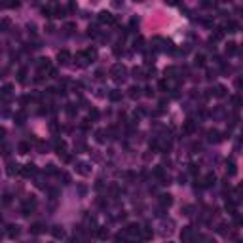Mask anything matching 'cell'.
Masks as SVG:
<instances>
[{"label": "cell", "mask_w": 243, "mask_h": 243, "mask_svg": "<svg viewBox=\"0 0 243 243\" xmlns=\"http://www.w3.org/2000/svg\"><path fill=\"white\" fill-rule=\"evenodd\" d=\"M99 23H106V25H116L118 23V19L114 17L112 14H108V12H101L99 14Z\"/></svg>", "instance_id": "1"}, {"label": "cell", "mask_w": 243, "mask_h": 243, "mask_svg": "<svg viewBox=\"0 0 243 243\" xmlns=\"http://www.w3.org/2000/svg\"><path fill=\"white\" fill-rule=\"evenodd\" d=\"M124 72H125V67H124V65H114V67H112V70H110V74H112L116 80L124 78Z\"/></svg>", "instance_id": "2"}, {"label": "cell", "mask_w": 243, "mask_h": 243, "mask_svg": "<svg viewBox=\"0 0 243 243\" xmlns=\"http://www.w3.org/2000/svg\"><path fill=\"white\" fill-rule=\"evenodd\" d=\"M76 171H78L80 175H89V163H86V161H80L78 165H76Z\"/></svg>", "instance_id": "3"}, {"label": "cell", "mask_w": 243, "mask_h": 243, "mask_svg": "<svg viewBox=\"0 0 243 243\" xmlns=\"http://www.w3.org/2000/svg\"><path fill=\"white\" fill-rule=\"evenodd\" d=\"M34 207H36V201H34V199H27V201L23 203V213H25V215H29Z\"/></svg>", "instance_id": "4"}, {"label": "cell", "mask_w": 243, "mask_h": 243, "mask_svg": "<svg viewBox=\"0 0 243 243\" xmlns=\"http://www.w3.org/2000/svg\"><path fill=\"white\" fill-rule=\"evenodd\" d=\"M21 173H23L25 177H31V175H34V173H36V167H34L32 163H27V165L23 167V169H21Z\"/></svg>", "instance_id": "5"}, {"label": "cell", "mask_w": 243, "mask_h": 243, "mask_svg": "<svg viewBox=\"0 0 243 243\" xmlns=\"http://www.w3.org/2000/svg\"><path fill=\"white\" fill-rule=\"evenodd\" d=\"M224 38V29H215V32H213V36H211V40L213 42H216V40H222Z\"/></svg>", "instance_id": "6"}, {"label": "cell", "mask_w": 243, "mask_h": 243, "mask_svg": "<svg viewBox=\"0 0 243 243\" xmlns=\"http://www.w3.org/2000/svg\"><path fill=\"white\" fill-rule=\"evenodd\" d=\"M194 127H196V125H194L192 120H186V122H184V125H182V131H184V133H192Z\"/></svg>", "instance_id": "7"}, {"label": "cell", "mask_w": 243, "mask_h": 243, "mask_svg": "<svg viewBox=\"0 0 243 243\" xmlns=\"http://www.w3.org/2000/svg\"><path fill=\"white\" fill-rule=\"evenodd\" d=\"M57 59H59V63H67V61L70 59V53L67 50H63V51H59V55H57Z\"/></svg>", "instance_id": "8"}, {"label": "cell", "mask_w": 243, "mask_h": 243, "mask_svg": "<svg viewBox=\"0 0 243 243\" xmlns=\"http://www.w3.org/2000/svg\"><path fill=\"white\" fill-rule=\"evenodd\" d=\"M108 99L110 101H120V99H122V91H118V89H112V91L108 93Z\"/></svg>", "instance_id": "9"}, {"label": "cell", "mask_w": 243, "mask_h": 243, "mask_svg": "<svg viewBox=\"0 0 243 243\" xmlns=\"http://www.w3.org/2000/svg\"><path fill=\"white\" fill-rule=\"evenodd\" d=\"M160 203H161V205H167V207H169L171 203H173V197H171L169 194H163V196H160Z\"/></svg>", "instance_id": "10"}, {"label": "cell", "mask_w": 243, "mask_h": 243, "mask_svg": "<svg viewBox=\"0 0 243 243\" xmlns=\"http://www.w3.org/2000/svg\"><path fill=\"white\" fill-rule=\"evenodd\" d=\"M125 232H127V234H131V236H139V232H141V228H139L137 224H129L127 228H125Z\"/></svg>", "instance_id": "11"}, {"label": "cell", "mask_w": 243, "mask_h": 243, "mask_svg": "<svg viewBox=\"0 0 243 243\" xmlns=\"http://www.w3.org/2000/svg\"><path fill=\"white\" fill-rule=\"evenodd\" d=\"M190 238H192V228H190V226H186V228L182 230V234H180V239H184V241H188Z\"/></svg>", "instance_id": "12"}, {"label": "cell", "mask_w": 243, "mask_h": 243, "mask_svg": "<svg viewBox=\"0 0 243 243\" xmlns=\"http://www.w3.org/2000/svg\"><path fill=\"white\" fill-rule=\"evenodd\" d=\"M42 230H44V226L40 224V222H34V224L31 226V234H34V236H38L42 232Z\"/></svg>", "instance_id": "13"}, {"label": "cell", "mask_w": 243, "mask_h": 243, "mask_svg": "<svg viewBox=\"0 0 243 243\" xmlns=\"http://www.w3.org/2000/svg\"><path fill=\"white\" fill-rule=\"evenodd\" d=\"M17 150H19V154H27V152L31 150V144H29V142H19Z\"/></svg>", "instance_id": "14"}, {"label": "cell", "mask_w": 243, "mask_h": 243, "mask_svg": "<svg viewBox=\"0 0 243 243\" xmlns=\"http://www.w3.org/2000/svg\"><path fill=\"white\" fill-rule=\"evenodd\" d=\"M51 234H53V238H55V239H61V238H65V232L59 228V226H55V228L51 230Z\"/></svg>", "instance_id": "15"}, {"label": "cell", "mask_w": 243, "mask_h": 243, "mask_svg": "<svg viewBox=\"0 0 243 243\" xmlns=\"http://www.w3.org/2000/svg\"><path fill=\"white\" fill-rule=\"evenodd\" d=\"M215 175H213V173H209V175H207V177H205V180H203V186H211V184H215Z\"/></svg>", "instance_id": "16"}, {"label": "cell", "mask_w": 243, "mask_h": 243, "mask_svg": "<svg viewBox=\"0 0 243 243\" xmlns=\"http://www.w3.org/2000/svg\"><path fill=\"white\" fill-rule=\"evenodd\" d=\"M236 51H238L236 44H234V42H228V46H226V53H228V55H234Z\"/></svg>", "instance_id": "17"}, {"label": "cell", "mask_w": 243, "mask_h": 243, "mask_svg": "<svg viewBox=\"0 0 243 243\" xmlns=\"http://www.w3.org/2000/svg\"><path fill=\"white\" fill-rule=\"evenodd\" d=\"M12 89H14V86H12V84H4V87H2V95H4V99L10 95V93H12Z\"/></svg>", "instance_id": "18"}, {"label": "cell", "mask_w": 243, "mask_h": 243, "mask_svg": "<svg viewBox=\"0 0 243 243\" xmlns=\"http://www.w3.org/2000/svg\"><path fill=\"white\" fill-rule=\"evenodd\" d=\"M215 95L216 97H224L226 95V87L224 86H216L215 87Z\"/></svg>", "instance_id": "19"}, {"label": "cell", "mask_w": 243, "mask_h": 243, "mask_svg": "<svg viewBox=\"0 0 243 243\" xmlns=\"http://www.w3.org/2000/svg\"><path fill=\"white\" fill-rule=\"evenodd\" d=\"M226 29H230V32H238V23H236V21H228V23H226Z\"/></svg>", "instance_id": "20"}, {"label": "cell", "mask_w": 243, "mask_h": 243, "mask_svg": "<svg viewBox=\"0 0 243 243\" xmlns=\"http://www.w3.org/2000/svg\"><path fill=\"white\" fill-rule=\"evenodd\" d=\"M25 76H27V69H19V72H17V80H19V82H25Z\"/></svg>", "instance_id": "21"}, {"label": "cell", "mask_w": 243, "mask_h": 243, "mask_svg": "<svg viewBox=\"0 0 243 243\" xmlns=\"http://www.w3.org/2000/svg\"><path fill=\"white\" fill-rule=\"evenodd\" d=\"M216 4H218V0H203V6H205V8H215Z\"/></svg>", "instance_id": "22"}, {"label": "cell", "mask_w": 243, "mask_h": 243, "mask_svg": "<svg viewBox=\"0 0 243 243\" xmlns=\"http://www.w3.org/2000/svg\"><path fill=\"white\" fill-rule=\"evenodd\" d=\"M65 14H67L65 8H55V15H53V17H65Z\"/></svg>", "instance_id": "23"}, {"label": "cell", "mask_w": 243, "mask_h": 243, "mask_svg": "<svg viewBox=\"0 0 243 243\" xmlns=\"http://www.w3.org/2000/svg\"><path fill=\"white\" fill-rule=\"evenodd\" d=\"M196 65L197 67H203V65H205V57H203V55H196Z\"/></svg>", "instance_id": "24"}, {"label": "cell", "mask_w": 243, "mask_h": 243, "mask_svg": "<svg viewBox=\"0 0 243 243\" xmlns=\"http://www.w3.org/2000/svg\"><path fill=\"white\" fill-rule=\"evenodd\" d=\"M139 91H141V89H139V87H129V95H131V97H133V99H135V97H139Z\"/></svg>", "instance_id": "25"}, {"label": "cell", "mask_w": 243, "mask_h": 243, "mask_svg": "<svg viewBox=\"0 0 243 243\" xmlns=\"http://www.w3.org/2000/svg\"><path fill=\"white\" fill-rule=\"evenodd\" d=\"M142 238H144V239H150V238H152V230L142 228Z\"/></svg>", "instance_id": "26"}, {"label": "cell", "mask_w": 243, "mask_h": 243, "mask_svg": "<svg viewBox=\"0 0 243 243\" xmlns=\"http://www.w3.org/2000/svg\"><path fill=\"white\" fill-rule=\"evenodd\" d=\"M228 173L236 175V163H234V161H228Z\"/></svg>", "instance_id": "27"}, {"label": "cell", "mask_w": 243, "mask_h": 243, "mask_svg": "<svg viewBox=\"0 0 243 243\" xmlns=\"http://www.w3.org/2000/svg\"><path fill=\"white\" fill-rule=\"evenodd\" d=\"M97 141H99V142H103V141H105V131H103V129H99V131H97Z\"/></svg>", "instance_id": "28"}, {"label": "cell", "mask_w": 243, "mask_h": 243, "mask_svg": "<svg viewBox=\"0 0 243 243\" xmlns=\"http://www.w3.org/2000/svg\"><path fill=\"white\" fill-rule=\"evenodd\" d=\"M0 27H2V31H8V27H10V19H2V23H0Z\"/></svg>", "instance_id": "29"}, {"label": "cell", "mask_w": 243, "mask_h": 243, "mask_svg": "<svg viewBox=\"0 0 243 243\" xmlns=\"http://www.w3.org/2000/svg\"><path fill=\"white\" fill-rule=\"evenodd\" d=\"M15 120H17V124H23V120H25V112H17V114H15Z\"/></svg>", "instance_id": "30"}, {"label": "cell", "mask_w": 243, "mask_h": 243, "mask_svg": "<svg viewBox=\"0 0 243 243\" xmlns=\"http://www.w3.org/2000/svg\"><path fill=\"white\" fill-rule=\"evenodd\" d=\"M226 209H228V211H230V213H232V215H234V213H236V203H232V201H228V203H226Z\"/></svg>", "instance_id": "31"}, {"label": "cell", "mask_w": 243, "mask_h": 243, "mask_svg": "<svg viewBox=\"0 0 243 243\" xmlns=\"http://www.w3.org/2000/svg\"><path fill=\"white\" fill-rule=\"evenodd\" d=\"M87 34H89V36H93V38H95L97 34H99V32H97V27H89V31H87Z\"/></svg>", "instance_id": "32"}, {"label": "cell", "mask_w": 243, "mask_h": 243, "mask_svg": "<svg viewBox=\"0 0 243 243\" xmlns=\"http://www.w3.org/2000/svg\"><path fill=\"white\" fill-rule=\"evenodd\" d=\"M135 50H142V38L141 36L135 40Z\"/></svg>", "instance_id": "33"}, {"label": "cell", "mask_w": 243, "mask_h": 243, "mask_svg": "<svg viewBox=\"0 0 243 243\" xmlns=\"http://www.w3.org/2000/svg\"><path fill=\"white\" fill-rule=\"evenodd\" d=\"M74 29H76V25H74V23H67V25H65V31H67V32H72Z\"/></svg>", "instance_id": "34"}, {"label": "cell", "mask_w": 243, "mask_h": 243, "mask_svg": "<svg viewBox=\"0 0 243 243\" xmlns=\"http://www.w3.org/2000/svg\"><path fill=\"white\" fill-rule=\"evenodd\" d=\"M74 112H76V110H74V105L67 106V114H69V116H74Z\"/></svg>", "instance_id": "35"}, {"label": "cell", "mask_w": 243, "mask_h": 243, "mask_svg": "<svg viewBox=\"0 0 243 243\" xmlns=\"http://www.w3.org/2000/svg\"><path fill=\"white\" fill-rule=\"evenodd\" d=\"M89 118H93V120H97V118H99V110H95V108H93V110H91V112H89Z\"/></svg>", "instance_id": "36"}, {"label": "cell", "mask_w": 243, "mask_h": 243, "mask_svg": "<svg viewBox=\"0 0 243 243\" xmlns=\"http://www.w3.org/2000/svg\"><path fill=\"white\" fill-rule=\"evenodd\" d=\"M209 139H211V141H218V133H216V131H211V133H209Z\"/></svg>", "instance_id": "37"}, {"label": "cell", "mask_w": 243, "mask_h": 243, "mask_svg": "<svg viewBox=\"0 0 243 243\" xmlns=\"http://www.w3.org/2000/svg\"><path fill=\"white\" fill-rule=\"evenodd\" d=\"M4 6H10V8H17V6H19V0H14V2H8V4H4Z\"/></svg>", "instance_id": "38"}, {"label": "cell", "mask_w": 243, "mask_h": 243, "mask_svg": "<svg viewBox=\"0 0 243 243\" xmlns=\"http://www.w3.org/2000/svg\"><path fill=\"white\" fill-rule=\"evenodd\" d=\"M154 175H156V177H161V175H163V169H161V167H156V169H154Z\"/></svg>", "instance_id": "39"}, {"label": "cell", "mask_w": 243, "mask_h": 243, "mask_svg": "<svg viewBox=\"0 0 243 243\" xmlns=\"http://www.w3.org/2000/svg\"><path fill=\"white\" fill-rule=\"evenodd\" d=\"M144 95H148V97H152V95H154V91H152V87H146V89H144Z\"/></svg>", "instance_id": "40"}, {"label": "cell", "mask_w": 243, "mask_h": 243, "mask_svg": "<svg viewBox=\"0 0 243 243\" xmlns=\"http://www.w3.org/2000/svg\"><path fill=\"white\" fill-rule=\"evenodd\" d=\"M106 236H108L106 230H99V238H106Z\"/></svg>", "instance_id": "41"}, {"label": "cell", "mask_w": 243, "mask_h": 243, "mask_svg": "<svg viewBox=\"0 0 243 243\" xmlns=\"http://www.w3.org/2000/svg\"><path fill=\"white\" fill-rule=\"evenodd\" d=\"M63 180H65V184H67V182H70V177H69L67 173H63Z\"/></svg>", "instance_id": "42"}, {"label": "cell", "mask_w": 243, "mask_h": 243, "mask_svg": "<svg viewBox=\"0 0 243 243\" xmlns=\"http://www.w3.org/2000/svg\"><path fill=\"white\" fill-rule=\"evenodd\" d=\"M165 2H167V4H169V6H175V4H177V2H179V0H165Z\"/></svg>", "instance_id": "43"}, {"label": "cell", "mask_w": 243, "mask_h": 243, "mask_svg": "<svg viewBox=\"0 0 243 243\" xmlns=\"http://www.w3.org/2000/svg\"><path fill=\"white\" fill-rule=\"evenodd\" d=\"M236 86H238V87H243V80H241V78H239V80H238V82H236Z\"/></svg>", "instance_id": "44"}, {"label": "cell", "mask_w": 243, "mask_h": 243, "mask_svg": "<svg viewBox=\"0 0 243 243\" xmlns=\"http://www.w3.org/2000/svg\"><path fill=\"white\" fill-rule=\"evenodd\" d=\"M239 51H241V55H243V48H241V50H239Z\"/></svg>", "instance_id": "45"}, {"label": "cell", "mask_w": 243, "mask_h": 243, "mask_svg": "<svg viewBox=\"0 0 243 243\" xmlns=\"http://www.w3.org/2000/svg\"><path fill=\"white\" fill-rule=\"evenodd\" d=\"M224 2H230V0H224Z\"/></svg>", "instance_id": "46"}, {"label": "cell", "mask_w": 243, "mask_h": 243, "mask_svg": "<svg viewBox=\"0 0 243 243\" xmlns=\"http://www.w3.org/2000/svg\"><path fill=\"white\" fill-rule=\"evenodd\" d=\"M241 15H243V10H241Z\"/></svg>", "instance_id": "47"}]
</instances>
